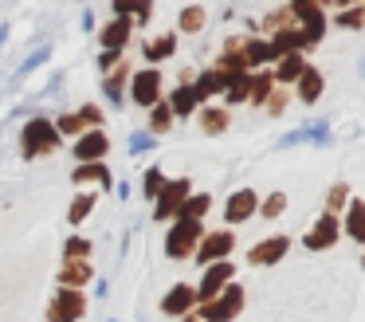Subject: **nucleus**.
<instances>
[{"label": "nucleus", "mask_w": 365, "mask_h": 322, "mask_svg": "<svg viewBox=\"0 0 365 322\" xmlns=\"http://www.w3.org/2000/svg\"><path fill=\"white\" fill-rule=\"evenodd\" d=\"M294 83H299V102L314 106V102L322 99V83H326V79H322V71H318V67H310V63H307V67H302V75L294 79Z\"/></svg>", "instance_id": "6ab92c4d"}, {"label": "nucleus", "mask_w": 365, "mask_h": 322, "mask_svg": "<svg viewBox=\"0 0 365 322\" xmlns=\"http://www.w3.org/2000/svg\"><path fill=\"white\" fill-rule=\"evenodd\" d=\"M75 161H103L106 149H110V138H106V130H83L79 138H75Z\"/></svg>", "instance_id": "1a4fd4ad"}, {"label": "nucleus", "mask_w": 365, "mask_h": 322, "mask_svg": "<svg viewBox=\"0 0 365 322\" xmlns=\"http://www.w3.org/2000/svg\"><path fill=\"white\" fill-rule=\"evenodd\" d=\"M126 79H130V71H126V67H118V71H114V75L103 83V86H106V94H110V102H118V99H122V86H126Z\"/></svg>", "instance_id": "58836bf2"}, {"label": "nucleus", "mask_w": 365, "mask_h": 322, "mask_svg": "<svg viewBox=\"0 0 365 322\" xmlns=\"http://www.w3.org/2000/svg\"><path fill=\"white\" fill-rule=\"evenodd\" d=\"M173 51H177V36H173V31H165V36L150 39V44L142 47V55H145L150 63H161V59H169Z\"/></svg>", "instance_id": "bb28decb"}, {"label": "nucleus", "mask_w": 365, "mask_h": 322, "mask_svg": "<svg viewBox=\"0 0 365 322\" xmlns=\"http://www.w3.org/2000/svg\"><path fill=\"white\" fill-rule=\"evenodd\" d=\"M0 39H4V28H0Z\"/></svg>", "instance_id": "09e8293b"}, {"label": "nucleus", "mask_w": 365, "mask_h": 322, "mask_svg": "<svg viewBox=\"0 0 365 322\" xmlns=\"http://www.w3.org/2000/svg\"><path fill=\"white\" fill-rule=\"evenodd\" d=\"M232 271H236V267H232L228 259H212V263H205V275H200V287H197V303L212 298L224 283H232Z\"/></svg>", "instance_id": "9d476101"}, {"label": "nucleus", "mask_w": 365, "mask_h": 322, "mask_svg": "<svg viewBox=\"0 0 365 322\" xmlns=\"http://www.w3.org/2000/svg\"><path fill=\"white\" fill-rule=\"evenodd\" d=\"M114 16H130V20H138V24H150L153 0H114Z\"/></svg>", "instance_id": "a878e982"}, {"label": "nucleus", "mask_w": 365, "mask_h": 322, "mask_svg": "<svg viewBox=\"0 0 365 322\" xmlns=\"http://www.w3.org/2000/svg\"><path fill=\"white\" fill-rule=\"evenodd\" d=\"M244 55H247V67H263V63H275V47L271 39H244Z\"/></svg>", "instance_id": "b1692460"}, {"label": "nucleus", "mask_w": 365, "mask_h": 322, "mask_svg": "<svg viewBox=\"0 0 365 322\" xmlns=\"http://www.w3.org/2000/svg\"><path fill=\"white\" fill-rule=\"evenodd\" d=\"M192 306H197V287H189V283L169 287L165 298H161V314H169V318H181V314L192 311Z\"/></svg>", "instance_id": "ddd939ff"}, {"label": "nucleus", "mask_w": 365, "mask_h": 322, "mask_svg": "<svg viewBox=\"0 0 365 322\" xmlns=\"http://www.w3.org/2000/svg\"><path fill=\"white\" fill-rule=\"evenodd\" d=\"M75 185H83V181H103L106 188H110V169H106V161H79L71 173Z\"/></svg>", "instance_id": "393cba45"}, {"label": "nucleus", "mask_w": 365, "mask_h": 322, "mask_svg": "<svg viewBox=\"0 0 365 322\" xmlns=\"http://www.w3.org/2000/svg\"><path fill=\"white\" fill-rule=\"evenodd\" d=\"M118 55H122V51H106V47H103V55H98V67H103V71L114 67V63H118Z\"/></svg>", "instance_id": "a18cd8bd"}, {"label": "nucleus", "mask_w": 365, "mask_h": 322, "mask_svg": "<svg viewBox=\"0 0 365 322\" xmlns=\"http://www.w3.org/2000/svg\"><path fill=\"white\" fill-rule=\"evenodd\" d=\"M240 311H244V287H240L236 279H232V283H224V287L216 291L212 298L197 303V314H200L205 322H232Z\"/></svg>", "instance_id": "f257e3e1"}, {"label": "nucleus", "mask_w": 365, "mask_h": 322, "mask_svg": "<svg viewBox=\"0 0 365 322\" xmlns=\"http://www.w3.org/2000/svg\"><path fill=\"white\" fill-rule=\"evenodd\" d=\"M334 24H338V28H346V31H357V28H365V8H361V4H346V8H338V16H334Z\"/></svg>", "instance_id": "7c9ffc66"}, {"label": "nucleus", "mask_w": 365, "mask_h": 322, "mask_svg": "<svg viewBox=\"0 0 365 322\" xmlns=\"http://www.w3.org/2000/svg\"><path fill=\"white\" fill-rule=\"evenodd\" d=\"M192 193V185H189V177H173V181H165L161 185V193L153 196V220H169V216H177V208H181V201Z\"/></svg>", "instance_id": "0eeeda50"}, {"label": "nucleus", "mask_w": 365, "mask_h": 322, "mask_svg": "<svg viewBox=\"0 0 365 322\" xmlns=\"http://www.w3.org/2000/svg\"><path fill=\"white\" fill-rule=\"evenodd\" d=\"M275 63H279V67H275V83L287 86V83H294V79L302 75V67H307V55H302V51H283Z\"/></svg>", "instance_id": "aec40b11"}, {"label": "nucleus", "mask_w": 365, "mask_h": 322, "mask_svg": "<svg viewBox=\"0 0 365 322\" xmlns=\"http://www.w3.org/2000/svg\"><path fill=\"white\" fill-rule=\"evenodd\" d=\"M177 20H181V31H200V28H205V20H208V12L200 4H189V8H181Z\"/></svg>", "instance_id": "473e14b6"}, {"label": "nucleus", "mask_w": 365, "mask_h": 322, "mask_svg": "<svg viewBox=\"0 0 365 322\" xmlns=\"http://www.w3.org/2000/svg\"><path fill=\"white\" fill-rule=\"evenodd\" d=\"M95 279V271H91L87 259H63V271H59V283L63 287H83V283Z\"/></svg>", "instance_id": "4be33fe9"}, {"label": "nucleus", "mask_w": 365, "mask_h": 322, "mask_svg": "<svg viewBox=\"0 0 365 322\" xmlns=\"http://www.w3.org/2000/svg\"><path fill=\"white\" fill-rule=\"evenodd\" d=\"M294 20H299V28H302V31H307V44H310V47L322 44V36H326V12H322V4L294 12Z\"/></svg>", "instance_id": "2eb2a0df"}, {"label": "nucleus", "mask_w": 365, "mask_h": 322, "mask_svg": "<svg viewBox=\"0 0 365 322\" xmlns=\"http://www.w3.org/2000/svg\"><path fill=\"white\" fill-rule=\"evenodd\" d=\"M200 236H205V224H200L197 216H177L173 228H169V236H165V256L169 259H189L192 251H197Z\"/></svg>", "instance_id": "7ed1b4c3"}, {"label": "nucleus", "mask_w": 365, "mask_h": 322, "mask_svg": "<svg viewBox=\"0 0 365 322\" xmlns=\"http://www.w3.org/2000/svg\"><path fill=\"white\" fill-rule=\"evenodd\" d=\"M91 208H95V196H91V193H79V196L71 201V212H67V220H71V224H79V220H87Z\"/></svg>", "instance_id": "c9c22d12"}, {"label": "nucleus", "mask_w": 365, "mask_h": 322, "mask_svg": "<svg viewBox=\"0 0 365 322\" xmlns=\"http://www.w3.org/2000/svg\"><path fill=\"white\" fill-rule=\"evenodd\" d=\"M271 47H275V55H283V51H302V47H310V44H307V31H302L299 24H287V28L271 31Z\"/></svg>", "instance_id": "dca6fc26"}, {"label": "nucleus", "mask_w": 365, "mask_h": 322, "mask_svg": "<svg viewBox=\"0 0 365 322\" xmlns=\"http://www.w3.org/2000/svg\"><path fill=\"white\" fill-rule=\"evenodd\" d=\"M287 251H291V240H287V236H267V240H259L252 251H247V263L271 267V263H279Z\"/></svg>", "instance_id": "f8f14e48"}, {"label": "nucleus", "mask_w": 365, "mask_h": 322, "mask_svg": "<svg viewBox=\"0 0 365 322\" xmlns=\"http://www.w3.org/2000/svg\"><path fill=\"white\" fill-rule=\"evenodd\" d=\"M334 4H338V8H346V4H357V0H334Z\"/></svg>", "instance_id": "de8ad7c7"}, {"label": "nucleus", "mask_w": 365, "mask_h": 322, "mask_svg": "<svg viewBox=\"0 0 365 322\" xmlns=\"http://www.w3.org/2000/svg\"><path fill=\"white\" fill-rule=\"evenodd\" d=\"M224 86H228V75H224L220 67H208V71H200V75L192 79V91H197L200 102L212 99V94H224Z\"/></svg>", "instance_id": "a211bd4d"}, {"label": "nucleus", "mask_w": 365, "mask_h": 322, "mask_svg": "<svg viewBox=\"0 0 365 322\" xmlns=\"http://www.w3.org/2000/svg\"><path fill=\"white\" fill-rule=\"evenodd\" d=\"M87 251H91V243L87 240H67V248H63V259H87Z\"/></svg>", "instance_id": "37998d69"}, {"label": "nucleus", "mask_w": 365, "mask_h": 322, "mask_svg": "<svg viewBox=\"0 0 365 322\" xmlns=\"http://www.w3.org/2000/svg\"><path fill=\"white\" fill-rule=\"evenodd\" d=\"M255 208H259L255 188H236V193L228 196V204H224V220H228V224H244V220L255 216Z\"/></svg>", "instance_id": "9b49d317"}, {"label": "nucleus", "mask_w": 365, "mask_h": 322, "mask_svg": "<svg viewBox=\"0 0 365 322\" xmlns=\"http://www.w3.org/2000/svg\"><path fill=\"white\" fill-rule=\"evenodd\" d=\"M56 130L63 134V138H79V134L87 130V122H83V114L75 110V114H63V118H59V122H56Z\"/></svg>", "instance_id": "f704fd0d"}, {"label": "nucleus", "mask_w": 365, "mask_h": 322, "mask_svg": "<svg viewBox=\"0 0 365 322\" xmlns=\"http://www.w3.org/2000/svg\"><path fill=\"white\" fill-rule=\"evenodd\" d=\"M341 232H346L354 243H365V201H349V204H346Z\"/></svg>", "instance_id": "412c9836"}, {"label": "nucleus", "mask_w": 365, "mask_h": 322, "mask_svg": "<svg viewBox=\"0 0 365 322\" xmlns=\"http://www.w3.org/2000/svg\"><path fill=\"white\" fill-rule=\"evenodd\" d=\"M212 208V196L208 193H189L181 201V208H177V216H197V220H205V212Z\"/></svg>", "instance_id": "c85d7f7f"}, {"label": "nucleus", "mask_w": 365, "mask_h": 322, "mask_svg": "<svg viewBox=\"0 0 365 322\" xmlns=\"http://www.w3.org/2000/svg\"><path fill=\"white\" fill-rule=\"evenodd\" d=\"M161 185H165V173H161V169H145V181H142L145 201H153V196L161 193Z\"/></svg>", "instance_id": "4c0bfd02"}, {"label": "nucleus", "mask_w": 365, "mask_h": 322, "mask_svg": "<svg viewBox=\"0 0 365 322\" xmlns=\"http://www.w3.org/2000/svg\"><path fill=\"white\" fill-rule=\"evenodd\" d=\"M153 114H150V134H165L169 130V126H173V110H169V102H153Z\"/></svg>", "instance_id": "2f4dec72"}, {"label": "nucleus", "mask_w": 365, "mask_h": 322, "mask_svg": "<svg viewBox=\"0 0 365 322\" xmlns=\"http://www.w3.org/2000/svg\"><path fill=\"white\" fill-rule=\"evenodd\" d=\"M263 106H267V114H283V110H287V91L275 83V91L267 94V102H263Z\"/></svg>", "instance_id": "79ce46f5"}, {"label": "nucleus", "mask_w": 365, "mask_h": 322, "mask_svg": "<svg viewBox=\"0 0 365 322\" xmlns=\"http://www.w3.org/2000/svg\"><path fill=\"white\" fill-rule=\"evenodd\" d=\"M87 314V295L79 287H63L48 306V322H79Z\"/></svg>", "instance_id": "20e7f679"}, {"label": "nucleus", "mask_w": 365, "mask_h": 322, "mask_svg": "<svg viewBox=\"0 0 365 322\" xmlns=\"http://www.w3.org/2000/svg\"><path fill=\"white\" fill-rule=\"evenodd\" d=\"M161 71L158 67H145V71H138V75H130V99L138 102V106H145L150 110L153 102L161 99Z\"/></svg>", "instance_id": "6e6552de"}, {"label": "nucleus", "mask_w": 365, "mask_h": 322, "mask_svg": "<svg viewBox=\"0 0 365 322\" xmlns=\"http://www.w3.org/2000/svg\"><path fill=\"white\" fill-rule=\"evenodd\" d=\"M197 106H200V99H197V91H192V79H181V86L169 94V110H173V118L197 114Z\"/></svg>", "instance_id": "f3484780"}, {"label": "nucleus", "mask_w": 365, "mask_h": 322, "mask_svg": "<svg viewBox=\"0 0 365 322\" xmlns=\"http://www.w3.org/2000/svg\"><path fill=\"white\" fill-rule=\"evenodd\" d=\"M338 240H341V220H338V212H322V216H318L314 224L307 228V236H302V243H307L310 251H326V248H334Z\"/></svg>", "instance_id": "39448f33"}, {"label": "nucleus", "mask_w": 365, "mask_h": 322, "mask_svg": "<svg viewBox=\"0 0 365 322\" xmlns=\"http://www.w3.org/2000/svg\"><path fill=\"white\" fill-rule=\"evenodd\" d=\"M271 91H275V75H271V71H259V75H252V91H247V102L263 106Z\"/></svg>", "instance_id": "c756f323"}, {"label": "nucleus", "mask_w": 365, "mask_h": 322, "mask_svg": "<svg viewBox=\"0 0 365 322\" xmlns=\"http://www.w3.org/2000/svg\"><path fill=\"white\" fill-rule=\"evenodd\" d=\"M287 24H294V12H291V8H279V12H271L267 20H263V28L275 31V28H287Z\"/></svg>", "instance_id": "a19ab883"}, {"label": "nucleus", "mask_w": 365, "mask_h": 322, "mask_svg": "<svg viewBox=\"0 0 365 322\" xmlns=\"http://www.w3.org/2000/svg\"><path fill=\"white\" fill-rule=\"evenodd\" d=\"M150 149H153V134L150 130H142V134H130V154H150Z\"/></svg>", "instance_id": "ea45409f"}, {"label": "nucleus", "mask_w": 365, "mask_h": 322, "mask_svg": "<svg viewBox=\"0 0 365 322\" xmlns=\"http://www.w3.org/2000/svg\"><path fill=\"white\" fill-rule=\"evenodd\" d=\"M247 91H252V71H236L228 75V86H224V99L236 106V102H247Z\"/></svg>", "instance_id": "cd10ccee"}, {"label": "nucleus", "mask_w": 365, "mask_h": 322, "mask_svg": "<svg viewBox=\"0 0 365 322\" xmlns=\"http://www.w3.org/2000/svg\"><path fill=\"white\" fill-rule=\"evenodd\" d=\"M59 146H63V134H59L56 122H48V118H32V122L24 126V134H20V154L24 157L56 154Z\"/></svg>", "instance_id": "f03ea898"}, {"label": "nucleus", "mask_w": 365, "mask_h": 322, "mask_svg": "<svg viewBox=\"0 0 365 322\" xmlns=\"http://www.w3.org/2000/svg\"><path fill=\"white\" fill-rule=\"evenodd\" d=\"M130 36H134V20H130V16H114V20H106V28L98 31V44H103L106 51H122V47L130 44Z\"/></svg>", "instance_id": "4468645a"}, {"label": "nucleus", "mask_w": 365, "mask_h": 322, "mask_svg": "<svg viewBox=\"0 0 365 322\" xmlns=\"http://www.w3.org/2000/svg\"><path fill=\"white\" fill-rule=\"evenodd\" d=\"M346 204H349V185H346V181L330 185V193H326V212H341Z\"/></svg>", "instance_id": "72a5a7b5"}, {"label": "nucleus", "mask_w": 365, "mask_h": 322, "mask_svg": "<svg viewBox=\"0 0 365 322\" xmlns=\"http://www.w3.org/2000/svg\"><path fill=\"white\" fill-rule=\"evenodd\" d=\"M79 114H83V122H87V126H98V122H103V110H98L95 102H87V106H79Z\"/></svg>", "instance_id": "c03bdc74"}, {"label": "nucleus", "mask_w": 365, "mask_h": 322, "mask_svg": "<svg viewBox=\"0 0 365 322\" xmlns=\"http://www.w3.org/2000/svg\"><path fill=\"white\" fill-rule=\"evenodd\" d=\"M232 251H236V236H232L228 228H220V232H205V236H200L192 259L205 267V263H212V259H228Z\"/></svg>", "instance_id": "423d86ee"}, {"label": "nucleus", "mask_w": 365, "mask_h": 322, "mask_svg": "<svg viewBox=\"0 0 365 322\" xmlns=\"http://www.w3.org/2000/svg\"><path fill=\"white\" fill-rule=\"evenodd\" d=\"M181 318H185V322H205L200 314H192V311H189V314H181Z\"/></svg>", "instance_id": "49530a36"}, {"label": "nucleus", "mask_w": 365, "mask_h": 322, "mask_svg": "<svg viewBox=\"0 0 365 322\" xmlns=\"http://www.w3.org/2000/svg\"><path fill=\"white\" fill-rule=\"evenodd\" d=\"M232 122V114L224 106H200V134H208V138H216V134H224Z\"/></svg>", "instance_id": "5701e85b"}, {"label": "nucleus", "mask_w": 365, "mask_h": 322, "mask_svg": "<svg viewBox=\"0 0 365 322\" xmlns=\"http://www.w3.org/2000/svg\"><path fill=\"white\" fill-rule=\"evenodd\" d=\"M283 208H287V193H271L255 212H259V216H267V220H275V216H283Z\"/></svg>", "instance_id": "e433bc0d"}]
</instances>
